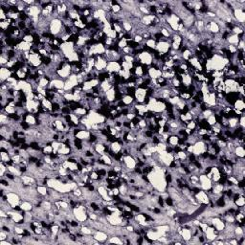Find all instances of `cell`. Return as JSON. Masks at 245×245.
Here are the masks:
<instances>
[{"instance_id":"e0dca14e","label":"cell","mask_w":245,"mask_h":245,"mask_svg":"<svg viewBox=\"0 0 245 245\" xmlns=\"http://www.w3.org/2000/svg\"><path fill=\"white\" fill-rule=\"evenodd\" d=\"M109 147H110V151H113L114 153H119V152H121V151H122V146L118 141L110 143Z\"/></svg>"},{"instance_id":"8992f818","label":"cell","mask_w":245,"mask_h":245,"mask_svg":"<svg viewBox=\"0 0 245 245\" xmlns=\"http://www.w3.org/2000/svg\"><path fill=\"white\" fill-rule=\"evenodd\" d=\"M195 198L197 200L198 204H203V205H209L210 202V196L207 192L203 190H201L197 195H195Z\"/></svg>"},{"instance_id":"ac0fdd59","label":"cell","mask_w":245,"mask_h":245,"mask_svg":"<svg viewBox=\"0 0 245 245\" xmlns=\"http://www.w3.org/2000/svg\"><path fill=\"white\" fill-rule=\"evenodd\" d=\"M115 96H116V91L114 89V87L110 88L106 93V98L109 102H113L115 101Z\"/></svg>"},{"instance_id":"7a4b0ae2","label":"cell","mask_w":245,"mask_h":245,"mask_svg":"<svg viewBox=\"0 0 245 245\" xmlns=\"http://www.w3.org/2000/svg\"><path fill=\"white\" fill-rule=\"evenodd\" d=\"M208 147H209V143L204 142L202 140H199L195 144L192 145V153L198 156L200 154H202L203 152L207 151Z\"/></svg>"},{"instance_id":"5b68a950","label":"cell","mask_w":245,"mask_h":245,"mask_svg":"<svg viewBox=\"0 0 245 245\" xmlns=\"http://www.w3.org/2000/svg\"><path fill=\"white\" fill-rule=\"evenodd\" d=\"M137 58L140 60V62L142 64H145V65H147V66H151V64L152 63L153 61V56L150 53H147V52H143V53L140 54Z\"/></svg>"},{"instance_id":"277c9868","label":"cell","mask_w":245,"mask_h":245,"mask_svg":"<svg viewBox=\"0 0 245 245\" xmlns=\"http://www.w3.org/2000/svg\"><path fill=\"white\" fill-rule=\"evenodd\" d=\"M199 185L201 190L203 191H208L213 187V181L210 179L206 174L201 173L199 174Z\"/></svg>"},{"instance_id":"836d02e7","label":"cell","mask_w":245,"mask_h":245,"mask_svg":"<svg viewBox=\"0 0 245 245\" xmlns=\"http://www.w3.org/2000/svg\"><path fill=\"white\" fill-rule=\"evenodd\" d=\"M22 39H23V41L28 42V43H32V44H33V42H34V38H33L32 34H31V36H24L22 38Z\"/></svg>"},{"instance_id":"6da1fadb","label":"cell","mask_w":245,"mask_h":245,"mask_svg":"<svg viewBox=\"0 0 245 245\" xmlns=\"http://www.w3.org/2000/svg\"><path fill=\"white\" fill-rule=\"evenodd\" d=\"M63 31V22L58 17H55L50 23V33L54 37H58Z\"/></svg>"},{"instance_id":"ffe728a7","label":"cell","mask_w":245,"mask_h":245,"mask_svg":"<svg viewBox=\"0 0 245 245\" xmlns=\"http://www.w3.org/2000/svg\"><path fill=\"white\" fill-rule=\"evenodd\" d=\"M235 155L239 158H244L245 156V150L242 146H237L235 147Z\"/></svg>"},{"instance_id":"f546056e","label":"cell","mask_w":245,"mask_h":245,"mask_svg":"<svg viewBox=\"0 0 245 245\" xmlns=\"http://www.w3.org/2000/svg\"><path fill=\"white\" fill-rule=\"evenodd\" d=\"M60 112L62 115H70L72 113V110L70 109L69 106H62L60 109Z\"/></svg>"},{"instance_id":"2e32d148","label":"cell","mask_w":245,"mask_h":245,"mask_svg":"<svg viewBox=\"0 0 245 245\" xmlns=\"http://www.w3.org/2000/svg\"><path fill=\"white\" fill-rule=\"evenodd\" d=\"M89 135H90V130H87V129H81L80 131L78 132V134L76 135L77 138L82 140V141H85L89 138Z\"/></svg>"},{"instance_id":"d6a6232c","label":"cell","mask_w":245,"mask_h":245,"mask_svg":"<svg viewBox=\"0 0 245 245\" xmlns=\"http://www.w3.org/2000/svg\"><path fill=\"white\" fill-rule=\"evenodd\" d=\"M133 40H134L135 42L139 43V44H141L142 42H144V41H145V40H144V38H142L141 34H136V36H134V37H133ZM144 43H145V42H144Z\"/></svg>"},{"instance_id":"8fae6325","label":"cell","mask_w":245,"mask_h":245,"mask_svg":"<svg viewBox=\"0 0 245 245\" xmlns=\"http://www.w3.org/2000/svg\"><path fill=\"white\" fill-rule=\"evenodd\" d=\"M11 75L12 72L10 71V69L7 67H1V69H0V80H1V83H4L11 77Z\"/></svg>"},{"instance_id":"44dd1931","label":"cell","mask_w":245,"mask_h":245,"mask_svg":"<svg viewBox=\"0 0 245 245\" xmlns=\"http://www.w3.org/2000/svg\"><path fill=\"white\" fill-rule=\"evenodd\" d=\"M122 102L126 104V106H129L133 104L136 102L133 97H131V96H128V95H125L124 97H122Z\"/></svg>"},{"instance_id":"d4e9b609","label":"cell","mask_w":245,"mask_h":245,"mask_svg":"<svg viewBox=\"0 0 245 245\" xmlns=\"http://www.w3.org/2000/svg\"><path fill=\"white\" fill-rule=\"evenodd\" d=\"M127 46L129 47L130 49H137L140 47V44L137 42H135L133 39H130V40H127Z\"/></svg>"},{"instance_id":"cb8c5ba5","label":"cell","mask_w":245,"mask_h":245,"mask_svg":"<svg viewBox=\"0 0 245 245\" xmlns=\"http://www.w3.org/2000/svg\"><path fill=\"white\" fill-rule=\"evenodd\" d=\"M234 203H235V207H237V208L244 207V205H245V199H244L243 195L239 196L238 199L234 200Z\"/></svg>"},{"instance_id":"ba28073f","label":"cell","mask_w":245,"mask_h":245,"mask_svg":"<svg viewBox=\"0 0 245 245\" xmlns=\"http://www.w3.org/2000/svg\"><path fill=\"white\" fill-rule=\"evenodd\" d=\"M146 96H147V90L142 89V88H136V91L134 94V100L138 103H143Z\"/></svg>"},{"instance_id":"83f0119b","label":"cell","mask_w":245,"mask_h":245,"mask_svg":"<svg viewBox=\"0 0 245 245\" xmlns=\"http://www.w3.org/2000/svg\"><path fill=\"white\" fill-rule=\"evenodd\" d=\"M206 120H207V122L209 124L210 127H213V126L216 125V121H215V114H213V115H211L210 117H208Z\"/></svg>"},{"instance_id":"f1b7e54d","label":"cell","mask_w":245,"mask_h":245,"mask_svg":"<svg viewBox=\"0 0 245 245\" xmlns=\"http://www.w3.org/2000/svg\"><path fill=\"white\" fill-rule=\"evenodd\" d=\"M165 203H166V205L169 206V207H173L174 206V201L169 195L165 197Z\"/></svg>"},{"instance_id":"4fadbf2b","label":"cell","mask_w":245,"mask_h":245,"mask_svg":"<svg viewBox=\"0 0 245 245\" xmlns=\"http://www.w3.org/2000/svg\"><path fill=\"white\" fill-rule=\"evenodd\" d=\"M183 227V226H182ZM180 235L182 238V240L184 242H188L191 239V229H188V228H182L181 232H180Z\"/></svg>"},{"instance_id":"9a60e30c","label":"cell","mask_w":245,"mask_h":245,"mask_svg":"<svg viewBox=\"0 0 245 245\" xmlns=\"http://www.w3.org/2000/svg\"><path fill=\"white\" fill-rule=\"evenodd\" d=\"M178 140H179L178 135H176V134H170L168 139H167V141H166V144L170 145L171 147H174V146L178 145Z\"/></svg>"},{"instance_id":"1f68e13d","label":"cell","mask_w":245,"mask_h":245,"mask_svg":"<svg viewBox=\"0 0 245 245\" xmlns=\"http://www.w3.org/2000/svg\"><path fill=\"white\" fill-rule=\"evenodd\" d=\"M117 42H118V46H119L120 50H122V49H124L125 47H127V40L125 38H121Z\"/></svg>"},{"instance_id":"7402d4cb","label":"cell","mask_w":245,"mask_h":245,"mask_svg":"<svg viewBox=\"0 0 245 245\" xmlns=\"http://www.w3.org/2000/svg\"><path fill=\"white\" fill-rule=\"evenodd\" d=\"M182 83L186 86H189L192 83V78L190 74H184L182 75Z\"/></svg>"},{"instance_id":"484cf974","label":"cell","mask_w":245,"mask_h":245,"mask_svg":"<svg viewBox=\"0 0 245 245\" xmlns=\"http://www.w3.org/2000/svg\"><path fill=\"white\" fill-rule=\"evenodd\" d=\"M156 40L153 39V38H151V39H147L145 41V44L147 46V47H150L151 49H155L156 47Z\"/></svg>"},{"instance_id":"603a6c76","label":"cell","mask_w":245,"mask_h":245,"mask_svg":"<svg viewBox=\"0 0 245 245\" xmlns=\"http://www.w3.org/2000/svg\"><path fill=\"white\" fill-rule=\"evenodd\" d=\"M48 190H49V188H47V186H37L38 192L40 195L44 196V197L47 196V195H48Z\"/></svg>"},{"instance_id":"3957f363","label":"cell","mask_w":245,"mask_h":245,"mask_svg":"<svg viewBox=\"0 0 245 245\" xmlns=\"http://www.w3.org/2000/svg\"><path fill=\"white\" fill-rule=\"evenodd\" d=\"M60 51H61V53L63 54V56L66 58H68L74 53V52H76L75 51V44L72 42H69V41L63 42L62 44L60 45Z\"/></svg>"},{"instance_id":"9c48e42d","label":"cell","mask_w":245,"mask_h":245,"mask_svg":"<svg viewBox=\"0 0 245 245\" xmlns=\"http://www.w3.org/2000/svg\"><path fill=\"white\" fill-rule=\"evenodd\" d=\"M122 67L119 62H117V61H110V62L107 63L106 71H107L108 73H119Z\"/></svg>"},{"instance_id":"30bf717a","label":"cell","mask_w":245,"mask_h":245,"mask_svg":"<svg viewBox=\"0 0 245 245\" xmlns=\"http://www.w3.org/2000/svg\"><path fill=\"white\" fill-rule=\"evenodd\" d=\"M93 238L99 242H106L109 237L104 231L99 230V231H95V233L93 234Z\"/></svg>"},{"instance_id":"5bb4252c","label":"cell","mask_w":245,"mask_h":245,"mask_svg":"<svg viewBox=\"0 0 245 245\" xmlns=\"http://www.w3.org/2000/svg\"><path fill=\"white\" fill-rule=\"evenodd\" d=\"M239 38L238 37V34H231L229 38H227L226 42L228 43V45H234V46H238L239 42Z\"/></svg>"},{"instance_id":"52a82bcc","label":"cell","mask_w":245,"mask_h":245,"mask_svg":"<svg viewBox=\"0 0 245 245\" xmlns=\"http://www.w3.org/2000/svg\"><path fill=\"white\" fill-rule=\"evenodd\" d=\"M235 20L239 24H244L245 21V11L244 9H235L233 12Z\"/></svg>"},{"instance_id":"7c38bea8","label":"cell","mask_w":245,"mask_h":245,"mask_svg":"<svg viewBox=\"0 0 245 245\" xmlns=\"http://www.w3.org/2000/svg\"><path fill=\"white\" fill-rule=\"evenodd\" d=\"M148 77H150L151 80H157L158 78L162 77V71L159 69H155L152 67H150L148 69Z\"/></svg>"},{"instance_id":"4dcf8cb0","label":"cell","mask_w":245,"mask_h":245,"mask_svg":"<svg viewBox=\"0 0 245 245\" xmlns=\"http://www.w3.org/2000/svg\"><path fill=\"white\" fill-rule=\"evenodd\" d=\"M17 27H18V29L20 31H24L25 29H27V23H26V21H18V23H17Z\"/></svg>"},{"instance_id":"4316f807","label":"cell","mask_w":245,"mask_h":245,"mask_svg":"<svg viewBox=\"0 0 245 245\" xmlns=\"http://www.w3.org/2000/svg\"><path fill=\"white\" fill-rule=\"evenodd\" d=\"M62 106L58 102H52V112H59Z\"/></svg>"},{"instance_id":"d6986e66","label":"cell","mask_w":245,"mask_h":245,"mask_svg":"<svg viewBox=\"0 0 245 245\" xmlns=\"http://www.w3.org/2000/svg\"><path fill=\"white\" fill-rule=\"evenodd\" d=\"M233 106L235 107L234 109H237V110H239L241 112H244V108H245L244 100L243 99H238L237 101H235V102L234 103Z\"/></svg>"}]
</instances>
